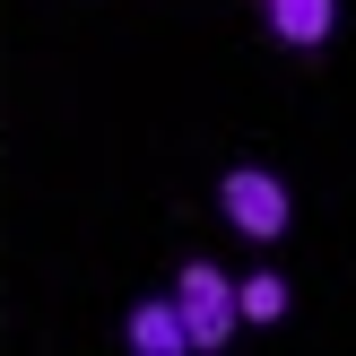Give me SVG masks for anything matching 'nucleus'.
<instances>
[{
	"instance_id": "f257e3e1",
	"label": "nucleus",
	"mask_w": 356,
	"mask_h": 356,
	"mask_svg": "<svg viewBox=\"0 0 356 356\" xmlns=\"http://www.w3.org/2000/svg\"><path fill=\"white\" fill-rule=\"evenodd\" d=\"M174 313H183V339L191 348H226V339H235V287H226L209 261H191V270L174 278Z\"/></svg>"
},
{
	"instance_id": "f03ea898",
	"label": "nucleus",
	"mask_w": 356,
	"mask_h": 356,
	"mask_svg": "<svg viewBox=\"0 0 356 356\" xmlns=\"http://www.w3.org/2000/svg\"><path fill=\"white\" fill-rule=\"evenodd\" d=\"M218 200H226V218H235L252 243H278V235H287V183H278V174L235 165V174L218 183Z\"/></svg>"
},
{
	"instance_id": "7ed1b4c3",
	"label": "nucleus",
	"mask_w": 356,
	"mask_h": 356,
	"mask_svg": "<svg viewBox=\"0 0 356 356\" xmlns=\"http://www.w3.org/2000/svg\"><path fill=\"white\" fill-rule=\"evenodd\" d=\"M131 348L139 356H183V313H174V296H148V305H131Z\"/></svg>"
},
{
	"instance_id": "20e7f679",
	"label": "nucleus",
	"mask_w": 356,
	"mask_h": 356,
	"mask_svg": "<svg viewBox=\"0 0 356 356\" xmlns=\"http://www.w3.org/2000/svg\"><path fill=\"white\" fill-rule=\"evenodd\" d=\"M339 26V0H270V35L278 44H322Z\"/></svg>"
},
{
	"instance_id": "39448f33",
	"label": "nucleus",
	"mask_w": 356,
	"mask_h": 356,
	"mask_svg": "<svg viewBox=\"0 0 356 356\" xmlns=\"http://www.w3.org/2000/svg\"><path fill=\"white\" fill-rule=\"evenodd\" d=\"M278 313H287V278L261 270V278H243V287H235V322H278Z\"/></svg>"
}]
</instances>
